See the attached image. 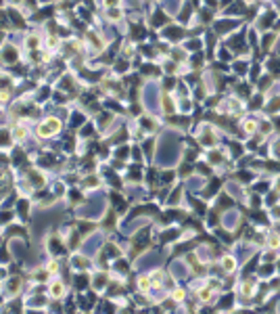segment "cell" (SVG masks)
Wrapping results in <instances>:
<instances>
[{"instance_id":"obj_1","label":"cell","mask_w":280,"mask_h":314,"mask_svg":"<svg viewBox=\"0 0 280 314\" xmlns=\"http://www.w3.org/2000/svg\"><path fill=\"white\" fill-rule=\"evenodd\" d=\"M56 130H59V122H56L54 117H52V120H48V122H44V124L38 128V132H40L42 136H50V134H54Z\"/></svg>"},{"instance_id":"obj_2","label":"cell","mask_w":280,"mask_h":314,"mask_svg":"<svg viewBox=\"0 0 280 314\" xmlns=\"http://www.w3.org/2000/svg\"><path fill=\"white\" fill-rule=\"evenodd\" d=\"M32 180L36 182V186H42V182H44V178H42V176H38L36 172H32Z\"/></svg>"},{"instance_id":"obj_3","label":"cell","mask_w":280,"mask_h":314,"mask_svg":"<svg viewBox=\"0 0 280 314\" xmlns=\"http://www.w3.org/2000/svg\"><path fill=\"white\" fill-rule=\"evenodd\" d=\"M224 266H226V270H234V260L232 258H224Z\"/></svg>"},{"instance_id":"obj_4","label":"cell","mask_w":280,"mask_h":314,"mask_svg":"<svg viewBox=\"0 0 280 314\" xmlns=\"http://www.w3.org/2000/svg\"><path fill=\"white\" fill-rule=\"evenodd\" d=\"M61 293H63V287H61L59 283H56V285H52V295H61Z\"/></svg>"},{"instance_id":"obj_5","label":"cell","mask_w":280,"mask_h":314,"mask_svg":"<svg viewBox=\"0 0 280 314\" xmlns=\"http://www.w3.org/2000/svg\"><path fill=\"white\" fill-rule=\"evenodd\" d=\"M23 134H25V130H21V128H17V130H15V136H17V138H21Z\"/></svg>"},{"instance_id":"obj_6","label":"cell","mask_w":280,"mask_h":314,"mask_svg":"<svg viewBox=\"0 0 280 314\" xmlns=\"http://www.w3.org/2000/svg\"><path fill=\"white\" fill-rule=\"evenodd\" d=\"M270 245L276 247V245H278V237H272V239H270Z\"/></svg>"},{"instance_id":"obj_7","label":"cell","mask_w":280,"mask_h":314,"mask_svg":"<svg viewBox=\"0 0 280 314\" xmlns=\"http://www.w3.org/2000/svg\"><path fill=\"white\" fill-rule=\"evenodd\" d=\"M245 128H247V130H249V132H251V130H255V124H253V122H249V124H247V126H245Z\"/></svg>"}]
</instances>
